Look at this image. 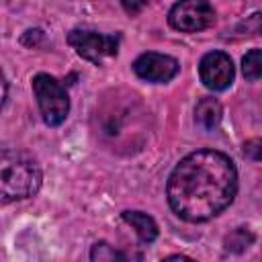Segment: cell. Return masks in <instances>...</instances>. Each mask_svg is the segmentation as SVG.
Masks as SVG:
<instances>
[{"mask_svg":"<svg viewBox=\"0 0 262 262\" xmlns=\"http://www.w3.org/2000/svg\"><path fill=\"white\" fill-rule=\"evenodd\" d=\"M166 260H190L188 256H182V254H174V256H168Z\"/></svg>","mask_w":262,"mask_h":262,"instance_id":"17","label":"cell"},{"mask_svg":"<svg viewBox=\"0 0 262 262\" xmlns=\"http://www.w3.org/2000/svg\"><path fill=\"white\" fill-rule=\"evenodd\" d=\"M168 23L182 33H196L215 23V10L207 0H178L170 12Z\"/></svg>","mask_w":262,"mask_h":262,"instance_id":"6","label":"cell"},{"mask_svg":"<svg viewBox=\"0 0 262 262\" xmlns=\"http://www.w3.org/2000/svg\"><path fill=\"white\" fill-rule=\"evenodd\" d=\"M237 192V172L229 156L199 149L182 158L166 186L172 211L190 223L207 221L231 205Z\"/></svg>","mask_w":262,"mask_h":262,"instance_id":"1","label":"cell"},{"mask_svg":"<svg viewBox=\"0 0 262 262\" xmlns=\"http://www.w3.org/2000/svg\"><path fill=\"white\" fill-rule=\"evenodd\" d=\"M137 106H139V102H137V96H133V94L108 98L96 113V117H98L96 133L111 143H131V137L125 131V127L139 123L141 115H145V113H141V115L133 117Z\"/></svg>","mask_w":262,"mask_h":262,"instance_id":"3","label":"cell"},{"mask_svg":"<svg viewBox=\"0 0 262 262\" xmlns=\"http://www.w3.org/2000/svg\"><path fill=\"white\" fill-rule=\"evenodd\" d=\"M119 35H102L86 29H74L68 35V43L76 49V53L92 63H102L106 57H115L119 51Z\"/></svg>","mask_w":262,"mask_h":262,"instance_id":"5","label":"cell"},{"mask_svg":"<svg viewBox=\"0 0 262 262\" xmlns=\"http://www.w3.org/2000/svg\"><path fill=\"white\" fill-rule=\"evenodd\" d=\"M199 76L209 90H225L235 76L233 61L223 51H209L199 63Z\"/></svg>","mask_w":262,"mask_h":262,"instance_id":"7","label":"cell"},{"mask_svg":"<svg viewBox=\"0 0 262 262\" xmlns=\"http://www.w3.org/2000/svg\"><path fill=\"white\" fill-rule=\"evenodd\" d=\"M178 70H180V66L174 57L164 55V53H156V51H147L133 61V72L141 80L156 82V84L172 80L178 74Z\"/></svg>","mask_w":262,"mask_h":262,"instance_id":"8","label":"cell"},{"mask_svg":"<svg viewBox=\"0 0 262 262\" xmlns=\"http://www.w3.org/2000/svg\"><path fill=\"white\" fill-rule=\"evenodd\" d=\"M90 258L94 262H115V260H125L127 256L115 250L113 246H108L106 242H96L90 250Z\"/></svg>","mask_w":262,"mask_h":262,"instance_id":"13","label":"cell"},{"mask_svg":"<svg viewBox=\"0 0 262 262\" xmlns=\"http://www.w3.org/2000/svg\"><path fill=\"white\" fill-rule=\"evenodd\" d=\"M33 92H35L43 121L49 127L61 125L70 113V100H68L66 88L53 76L37 74L33 78Z\"/></svg>","mask_w":262,"mask_h":262,"instance_id":"4","label":"cell"},{"mask_svg":"<svg viewBox=\"0 0 262 262\" xmlns=\"http://www.w3.org/2000/svg\"><path fill=\"white\" fill-rule=\"evenodd\" d=\"M244 154H248L252 160H260V139L246 141V145H244Z\"/></svg>","mask_w":262,"mask_h":262,"instance_id":"15","label":"cell"},{"mask_svg":"<svg viewBox=\"0 0 262 262\" xmlns=\"http://www.w3.org/2000/svg\"><path fill=\"white\" fill-rule=\"evenodd\" d=\"M121 217H123L125 223H129L135 229V233L139 235V239L143 244H149V242H154L158 237V225H156V221L147 213H141V211H123Z\"/></svg>","mask_w":262,"mask_h":262,"instance_id":"9","label":"cell"},{"mask_svg":"<svg viewBox=\"0 0 262 262\" xmlns=\"http://www.w3.org/2000/svg\"><path fill=\"white\" fill-rule=\"evenodd\" d=\"M41 168L27 151L0 143V203L33 196L41 186Z\"/></svg>","mask_w":262,"mask_h":262,"instance_id":"2","label":"cell"},{"mask_svg":"<svg viewBox=\"0 0 262 262\" xmlns=\"http://www.w3.org/2000/svg\"><path fill=\"white\" fill-rule=\"evenodd\" d=\"M121 4H123V8H125L131 16H135V14H139V12L149 4V0H121Z\"/></svg>","mask_w":262,"mask_h":262,"instance_id":"14","label":"cell"},{"mask_svg":"<svg viewBox=\"0 0 262 262\" xmlns=\"http://www.w3.org/2000/svg\"><path fill=\"white\" fill-rule=\"evenodd\" d=\"M242 70H244V76L248 80H258L262 76V55H260V49H250L242 61Z\"/></svg>","mask_w":262,"mask_h":262,"instance_id":"11","label":"cell"},{"mask_svg":"<svg viewBox=\"0 0 262 262\" xmlns=\"http://www.w3.org/2000/svg\"><path fill=\"white\" fill-rule=\"evenodd\" d=\"M194 119H196V125L205 131L217 129V125L221 123V104L211 96L201 98L194 108Z\"/></svg>","mask_w":262,"mask_h":262,"instance_id":"10","label":"cell"},{"mask_svg":"<svg viewBox=\"0 0 262 262\" xmlns=\"http://www.w3.org/2000/svg\"><path fill=\"white\" fill-rule=\"evenodd\" d=\"M6 94H8V82H6V78H4V74L0 70V108H2L4 100H6Z\"/></svg>","mask_w":262,"mask_h":262,"instance_id":"16","label":"cell"},{"mask_svg":"<svg viewBox=\"0 0 262 262\" xmlns=\"http://www.w3.org/2000/svg\"><path fill=\"white\" fill-rule=\"evenodd\" d=\"M252 242H254V235L246 227H237L233 233H229L225 237V248L229 252H244V250H248V246Z\"/></svg>","mask_w":262,"mask_h":262,"instance_id":"12","label":"cell"}]
</instances>
